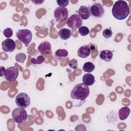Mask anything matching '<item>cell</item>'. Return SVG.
<instances>
[{"label": "cell", "mask_w": 131, "mask_h": 131, "mask_svg": "<svg viewBox=\"0 0 131 131\" xmlns=\"http://www.w3.org/2000/svg\"><path fill=\"white\" fill-rule=\"evenodd\" d=\"M112 13L113 16L117 19H124L129 14L128 4L124 1H116L113 6Z\"/></svg>", "instance_id": "1"}, {"label": "cell", "mask_w": 131, "mask_h": 131, "mask_svg": "<svg viewBox=\"0 0 131 131\" xmlns=\"http://www.w3.org/2000/svg\"><path fill=\"white\" fill-rule=\"evenodd\" d=\"M90 94V89L83 83L77 84L71 92V97L73 99L84 100Z\"/></svg>", "instance_id": "2"}, {"label": "cell", "mask_w": 131, "mask_h": 131, "mask_svg": "<svg viewBox=\"0 0 131 131\" xmlns=\"http://www.w3.org/2000/svg\"><path fill=\"white\" fill-rule=\"evenodd\" d=\"M25 108L18 107L12 112V117L13 121L17 123L26 122L28 119V114Z\"/></svg>", "instance_id": "3"}, {"label": "cell", "mask_w": 131, "mask_h": 131, "mask_svg": "<svg viewBox=\"0 0 131 131\" xmlns=\"http://www.w3.org/2000/svg\"><path fill=\"white\" fill-rule=\"evenodd\" d=\"M16 36L19 41L25 44L26 47H28L32 39V33L28 29H19L16 32Z\"/></svg>", "instance_id": "4"}, {"label": "cell", "mask_w": 131, "mask_h": 131, "mask_svg": "<svg viewBox=\"0 0 131 131\" xmlns=\"http://www.w3.org/2000/svg\"><path fill=\"white\" fill-rule=\"evenodd\" d=\"M69 12L66 7H58L54 11V16L56 21L58 23H61L64 21L67 18Z\"/></svg>", "instance_id": "5"}, {"label": "cell", "mask_w": 131, "mask_h": 131, "mask_svg": "<svg viewBox=\"0 0 131 131\" xmlns=\"http://www.w3.org/2000/svg\"><path fill=\"white\" fill-rule=\"evenodd\" d=\"M30 97L25 93H19L15 97V103L19 107L27 108L30 104Z\"/></svg>", "instance_id": "6"}, {"label": "cell", "mask_w": 131, "mask_h": 131, "mask_svg": "<svg viewBox=\"0 0 131 131\" xmlns=\"http://www.w3.org/2000/svg\"><path fill=\"white\" fill-rule=\"evenodd\" d=\"M82 19L78 14L72 15L68 18L67 22L68 26L73 30L79 29L81 26H82Z\"/></svg>", "instance_id": "7"}, {"label": "cell", "mask_w": 131, "mask_h": 131, "mask_svg": "<svg viewBox=\"0 0 131 131\" xmlns=\"http://www.w3.org/2000/svg\"><path fill=\"white\" fill-rule=\"evenodd\" d=\"M18 76V68L17 66H13L6 69L4 77L5 79L9 82L14 81Z\"/></svg>", "instance_id": "8"}, {"label": "cell", "mask_w": 131, "mask_h": 131, "mask_svg": "<svg viewBox=\"0 0 131 131\" xmlns=\"http://www.w3.org/2000/svg\"><path fill=\"white\" fill-rule=\"evenodd\" d=\"M90 9L92 15L96 18L101 17L104 13L103 6L99 3L93 4Z\"/></svg>", "instance_id": "9"}, {"label": "cell", "mask_w": 131, "mask_h": 131, "mask_svg": "<svg viewBox=\"0 0 131 131\" xmlns=\"http://www.w3.org/2000/svg\"><path fill=\"white\" fill-rule=\"evenodd\" d=\"M37 51L42 55L50 54L52 53L51 45L48 41H43L39 45Z\"/></svg>", "instance_id": "10"}, {"label": "cell", "mask_w": 131, "mask_h": 131, "mask_svg": "<svg viewBox=\"0 0 131 131\" xmlns=\"http://www.w3.org/2000/svg\"><path fill=\"white\" fill-rule=\"evenodd\" d=\"M2 48L5 52H12L16 48L15 42L11 38H7L2 42Z\"/></svg>", "instance_id": "11"}, {"label": "cell", "mask_w": 131, "mask_h": 131, "mask_svg": "<svg viewBox=\"0 0 131 131\" xmlns=\"http://www.w3.org/2000/svg\"><path fill=\"white\" fill-rule=\"evenodd\" d=\"M91 53V48L89 45L80 47L77 51L78 56L82 58H85L89 56Z\"/></svg>", "instance_id": "12"}, {"label": "cell", "mask_w": 131, "mask_h": 131, "mask_svg": "<svg viewBox=\"0 0 131 131\" xmlns=\"http://www.w3.org/2000/svg\"><path fill=\"white\" fill-rule=\"evenodd\" d=\"M91 11L89 7L85 6H81L78 9V15L82 19H88L91 16Z\"/></svg>", "instance_id": "13"}, {"label": "cell", "mask_w": 131, "mask_h": 131, "mask_svg": "<svg viewBox=\"0 0 131 131\" xmlns=\"http://www.w3.org/2000/svg\"><path fill=\"white\" fill-rule=\"evenodd\" d=\"M100 58L106 62L110 61L113 57V52L109 50H102L99 55Z\"/></svg>", "instance_id": "14"}, {"label": "cell", "mask_w": 131, "mask_h": 131, "mask_svg": "<svg viewBox=\"0 0 131 131\" xmlns=\"http://www.w3.org/2000/svg\"><path fill=\"white\" fill-rule=\"evenodd\" d=\"M95 81V77L92 74H85L82 77L83 83L87 86L92 85Z\"/></svg>", "instance_id": "15"}, {"label": "cell", "mask_w": 131, "mask_h": 131, "mask_svg": "<svg viewBox=\"0 0 131 131\" xmlns=\"http://www.w3.org/2000/svg\"><path fill=\"white\" fill-rule=\"evenodd\" d=\"M68 55V52L66 49H58L54 53V57L56 59L61 61Z\"/></svg>", "instance_id": "16"}, {"label": "cell", "mask_w": 131, "mask_h": 131, "mask_svg": "<svg viewBox=\"0 0 131 131\" xmlns=\"http://www.w3.org/2000/svg\"><path fill=\"white\" fill-rule=\"evenodd\" d=\"M58 35L60 38L63 40H67L71 36V31L67 28H62L58 31Z\"/></svg>", "instance_id": "17"}, {"label": "cell", "mask_w": 131, "mask_h": 131, "mask_svg": "<svg viewBox=\"0 0 131 131\" xmlns=\"http://www.w3.org/2000/svg\"><path fill=\"white\" fill-rule=\"evenodd\" d=\"M130 109L128 107H123L118 111V115L121 120H124L128 117L130 113Z\"/></svg>", "instance_id": "18"}, {"label": "cell", "mask_w": 131, "mask_h": 131, "mask_svg": "<svg viewBox=\"0 0 131 131\" xmlns=\"http://www.w3.org/2000/svg\"><path fill=\"white\" fill-rule=\"evenodd\" d=\"M95 68V66L94 64L91 62H86L84 63L82 70L84 72L87 73H91L93 72Z\"/></svg>", "instance_id": "19"}, {"label": "cell", "mask_w": 131, "mask_h": 131, "mask_svg": "<svg viewBox=\"0 0 131 131\" xmlns=\"http://www.w3.org/2000/svg\"><path fill=\"white\" fill-rule=\"evenodd\" d=\"M45 59L42 55H39L37 57V59L35 58H32L31 59V63L32 64H41L44 62Z\"/></svg>", "instance_id": "20"}, {"label": "cell", "mask_w": 131, "mask_h": 131, "mask_svg": "<svg viewBox=\"0 0 131 131\" xmlns=\"http://www.w3.org/2000/svg\"><path fill=\"white\" fill-rule=\"evenodd\" d=\"M78 32L81 36H84L89 34L90 30L87 27L82 26L78 29Z\"/></svg>", "instance_id": "21"}, {"label": "cell", "mask_w": 131, "mask_h": 131, "mask_svg": "<svg viewBox=\"0 0 131 131\" xmlns=\"http://www.w3.org/2000/svg\"><path fill=\"white\" fill-rule=\"evenodd\" d=\"M26 59V55L25 53H19L15 56V60L17 62L24 63Z\"/></svg>", "instance_id": "22"}, {"label": "cell", "mask_w": 131, "mask_h": 131, "mask_svg": "<svg viewBox=\"0 0 131 131\" xmlns=\"http://www.w3.org/2000/svg\"><path fill=\"white\" fill-rule=\"evenodd\" d=\"M4 35L7 38H9L13 35V30L11 28H7L3 31Z\"/></svg>", "instance_id": "23"}, {"label": "cell", "mask_w": 131, "mask_h": 131, "mask_svg": "<svg viewBox=\"0 0 131 131\" xmlns=\"http://www.w3.org/2000/svg\"><path fill=\"white\" fill-rule=\"evenodd\" d=\"M103 36L105 38H109L113 35V31L111 29L106 28L103 31Z\"/></svg>", "instance_id": "24"}, {"label": "cell", "mask_w": 131, "mask_h": 131, "mask_svg": "<svg viewBox=\"0 0 131 131\" xmlns=\"http://www.w3.org/2000/svg\"><path fill=\"white\" fill-rule=\"evenodd\" d=\"M68 66L70 68L73 69H76L78 66V62L76 59H72L69 61Z\"/></svg>", "instance_id": "25"}, {"label": "cell", "mask_w": 131, "mask_h": 131, "mask_svg": "<svg viewBox=\"0 0 131 131\" xmlns=\"http://www.w3.org/2000/svg\"><path fill=\"white\" fill-rule=\"evenodd\" d=\"M56 3L57 5L60 7H66L67 6L69 3V1H61L57 0L56 1Z\"/></svg>", "instance_id": "26"}, {"label": "cell", "mask_w": 131, "mask_h": 131, "mask_svg": "<svg viewBox=\"0 0 131 131\" xmlns=\"http://www.w3.org/2000/svg\"><path fill=\"white\" fill-rule=\"evenodd\" d=\"M31 2L32 3H33L35 5H39L42 4V3H43L45 2V1H41V0H36V1H33L32 0Z\"/></svg>", "instance_id": "27"}, {"label": "cell", "mask_w": 131, "mask_h": 131, "mask_svg": "<svg viewBox=\"0 0 131 131\" xmlns=\"http://www.w3.org/2000/svg\"><path fill=\"white\" fill-rule=\"evenodd\" d=\"M0 69H1V77H2L5 74L6 69H5V67H4L3 66H1L0 67Z\"/></svg>", "instance_id": "28"}]
</instances>
